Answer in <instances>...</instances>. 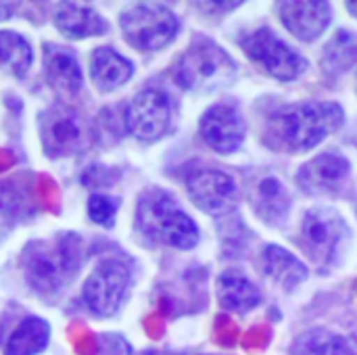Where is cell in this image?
Returning <instances> with one entry per match:
<instances>
[{"label": "cell", "mask_w": 357, "mask_h": 355, "mask_svg": "<svg viewBox=\"0 0 357 355\" xmlns=\"http://www.w3.org/2000/svg\"><path fill=\"white\" fill-rule=\"evenodd\" d=\"M345 121L341 105L303 100L276 109L264 130V142L278 153H305L326 140Z\"/></svg>", "instance_id": "1"}, {"label": "cell", "mask_w": 357, "mask_h": 355, "mask_svg": "<svg viewBox=\"0 0 357 355\" xmlns=\"http://www.w3.org/2000/svg\"><path fill=\"white\" fill-rule=\"evenodd\" d=\"M86 247L79 234L59 232L52 239L31 241L21 253L25 282L38 295L63 291L82 270Z\"/></svg>", "instance_id": "2"}, {"label": "cell", "mask_w": 357, "mask_h": 355, "mask_svg": "<svg viewBox=\"0 0 357 355\" xmlns=\"http://www.w3.org/2000/svg\"><path fill=\"white\" fill-rule=\"evenodd\" d=\"M136 226L146 239L180 251H188L199 245V228L195 220L169 192L159 188L146 190L140 197Z\"/></svg>", "instance_id": "3"}, {"label": "cell", "mask_w": 357, "mask_h": 355, "mask_svg": "<svg viewBox=\"0 0 357 355\" xmlns=\"http://www.w3.org/2000/svg\"><path fill=\"white\" fill-rule=\"evenodd\" d=\"M238 73L236 61L220 44L207 38L192 42L174 65V80L180 88L192 92L226 88Z\"/></svg>", "instance_id": "4"}, {"label": "cell", "mask_w": 357, "mask_h": 355, "mask_svg": "<svg viewBox=\"0 0 357 355\" xmlns=\"http://www.w3.org/2000/svg\"><path fill=\"white\" fill-rule=\"evenodd\" d=\"M347 241H349L347 224L335 209L314 207L305 211L297 243L305 253V257L320 272L331 270L339 262Z\"/></svg>", "instance_id": "5"}, {"label": "cell", "mask_w": 357, "mask_h": 355, "mask_svg": "<svg viewBox=\"0 0 357 355\" xmlns=\"http://www.w3.org/2000/svg\"><path fill=\"white\" fill-rule=\"evenodd\" d=\"M119 27L128 44L142 52L167 46L180 31V21L163 4H134L119 17Z\"/></svg>", "instance_id": "6"}, {"label": "cell", "mask_w": 357, "mask_h": 355, "mask_svg": "<svg viewBox=\"0 0 357 355\" xmlns=\"http://www.w3.org/2000/svg\"><path fill=\"white\" fill-rule=\"evenodd\" d=\"M243 50L255 63H259L272 77L280 82H293L307 69V59L280 40L270 27H259L241 40Z\"/></svg>", "instance_id": "7"}, {"label": "cell", "mask_w": 357, "mask_h": 355, "mask_svg": "<svg viewBox=\"0 0 357 355\" xmlns=\"http://www.w3.org/2000/svg\"><path fill=\"white\" fill-rule=\"evenodd\" d=\"M130 282L132 272L126 262L115 257L102 259L84 282L82 299L94 316L109 318L121 308Z\"/></svg>", "instance_id": "8"}, {"label": "cell", "mask_w": 357, "mask_h": 355, "mask_svg": "<svg viewBox=\"0 0 357 355\" xmlns=\"http://www.w3.org/2000/svg\"><path fill=\"white\" fill-rule=\"evenodd\" d=\"M172 123V100L163 90L146 88L138 92L128 111H126V128L138 140H157L161 138Z\"/></svg>", "instance_id": "9"}, {"label": "cell", "mask_w": 357, "mask_h": 355, "mask_svg": "<svg viewBox=\"0 0 357 355\" xmlns=\"http://www.w3.org/2000/svg\"><path fill=\"white\" fill-rule=\"evenodd\" d=\"M40 138L50 159L73 155L86 142L84 121L73 109L56 105L40 115Z\"/></svg>", "instance_id": "10"}, {"label": "cell", "mask_w": 357, "mask_h": 355, "mask_svg": "<svg viewBox=\"0 0 357 355\" xmlns=\"http://www.w3.org/2000/svg\"><path fill=\"white\" fill-rule=\"evenodd\" d=\"M186 188L192 203L213 218L230 213L241 199L234 178L220 169H199L190 174Z\"/></svg>", "instance_id": "11"}, {"label": "cell", "mask_w": 357, "mask_h": 355, "mask_svg": "<svg viewBox=\"0 0 357 355\" xmlns=\"http://www.w3.org/2000/svg\"><path fill=\"white\" fill-rule=\"evenodd\" d=\"M247 199L255 216H259V220L266 222L268 226L280 228L287 224L293 199L276 174L270 172L251 174L247 178Z\"/></svg>", "instance_id": "12"}, {"label": "cell", "mask_w": 357, "mask_h": 355, "mask_svg": "<svg viewBox=\"0 0 357 355\" xmlns=\"http://www.w3.org/2000/svg\"><path fill=\"white\" fill-rule=\"evenodd\" d=\"M199 134L209 149L220 155H230L241 149L247 128L245 119L232 105L218 103L201 115Z\"/></svg>", "instance_id": "13"}, {"label": "cell", "mask_w": 357, "mask_h": 355, "mask_svg": "<svg viewBox=\"0 0 357 355\" xmlns=\"http://www.w3.org/2000/svg\"><path fill=\"white\" fill-rule=\"evenodd\" d=\"M351 174V163L337 153H322L301 165L297 172V184L310 195H333L341 190Z\"/></svg>", "instance_id": "14"}, {"label": "cell", "mask_w": 357, "mask_h": 355, "mask_svg": "<svg viewBox=\"0 0 357 355\" xmlns=\"http://www.w3.org/2000/svg\"><path fill=\"white\" fill-rule=\"evenodd\" d=\"M278 15L284 27L303 42L318 40L331 25L333 10L328 2H280Z\"/></svg>", "instance_id": "15"}, {"label": "cell", "mask_w": 357, "mask_h": 355, "mask_svg": "<svg viewBox=\"0 0 357 355\" xmlns=\"http://www.w3.org/2000/svg\"><path fill=\"white\" fill-rule=\"evenodd\" d=\"M44 75L48 86L67 98H73L79 94L84 86L82 67L75 59V54L69 48L46 44L44 46Z\"/></svg>", "instance_id": "16"}, {"label": "cell", "mask_w": 357, "mask_h": 355, "mask_svg": "<svg viewBox=\"0 0 357 355\" xmlns=\"http://www.w3.org/2000/svg\"><path fill=\"white\" fill-rule=\"evenodd\" d=\"M134 75V65L123 54L111 46H100L92 50L90 56V77L100 92H113L130 82Z\"/></svg>", "instance_id": "17"}, {"label": "cell", "mask_w": 357, "mask_h": 355, "mask_svg": "<svg viewBox=\"0 0 357 355\" xmlns=\"http://www.w3.org/2000/svg\"><path fill=\"white\" fill-rule=\"evenodd\" d=\"M261 268H264L266 276L284 291L297 289L310 276L307 266L297 255H293L291 251H287L280 245H266L264 247Z\"/></svg>", "instance_id": "18"}, {"label": "cell", "mask_w": 357, "mask_h": 355, "mask_svg": "<svg viewBox=\"0 0 357 355\" xmlns=\"http://www.w3.org/2000/svg\"><path fill=\"white\" fill-rule=\"evenodd\" d=\"M218 299L226 312L247 314L261 303V293L243 272L226 270L218 278Z\"/></svg>", "instance_id": "19"}, {"label": "cell", "mask_w": 357, "mask_h": 355, "mask_svg": "<svg viewBox=\"0 0 357 355\" xmlns=\"http://www.w3.org/2000/svg\"><path fill=\"white\" fill-rule=\"evenodd\" d=\"M54 25L63 36L71 40L102 36L109 31V23L102 15H98L90 6H77V4L61 6V10L54 15Z\"/></svg>", "instance_id": "20"}, {"label": "cell", "mask_w": 357, "mask_h": 355, "mask_svg": "<svg viewBox=\"0 0 357 355\" xmlns=\"http://www.w3.org/2000/svg\"><path fill=\"white\" fill-rule=\"evenodd\" d=\"M50 324L42 318L29 316L13 331L4 345V355H38L48 347Z\"/></svg>", "instance_id": "21"}, {"label": "cell", "mask_w": 357, "mask_h": 355, "mask_svg": "<svg viewBox=\"0 0 357 355\" xmlns=\"http://www.w3.org/2000/svg\"><path fill=\"white\" fill-rule=\"evenodd\" d=\"M291 355H357V352L345 337L328 328H312L293 341Z\"/></svg>", "instance_id": "22"}, {"label": "cell", "mask_w": 357, "mask_h": 355, "mask_svg": "<svg viewBox=\"0 0 357 355\" xmlns=\"http://www.w3.org/2000/svg\"><path fill=\"white\" fill-rule=\"evenodd\" d=\"M31 61L33 50L29 42L17 31L0 29V71L19 80L27 73Z\"/></svg>", "instance_id": "23"}, {"label": "cell", "mask_w": 357, "mask_h": 355, "mask_svg": "<svg viewBox=\"0 0 357 355\" xmlns=\"http://www.w3.org/2000/svg\"><path fill=\"white\" fill-rule=\"evenodd\" d=\"M357 59V38L351 31H339L324 48L322 67L328 73H341L349 69Z\"/></svg>", "instance_id": "24"}, {"label": "cell", "mask_w": 357, "mask_h": 355, "mask_svg": "<svg viewBox=\"0 0 357 355\" xmlns=\"http://www.w3.org/2000/svg\"><path fill=\"white\" fill-rule=\"evenodd\" d=\"M25 197L13 182H0V243L25 218Z\"/></svg>", "instance_id": "25"}, {"label": "cell", "mask_w": 357, "mask_h": 355, "mask_svg": "<svg viewBox=\"0 0 357 355\" xmlns=\"http://www.w3.org/2000/svg\"><path fill=\"white\" fill-rule=\"evenodd\" d=\"M117 207H119L117 199L96 192L88 199V218L102 228H113L117 218Z\"/></svg>", "instance_id": "26"}, {"label": "cell", "mask_w": 357, "mask_h": 355, "mask_svg": "<svg viewBox=\"0 0 357 355\" xmlns=\"http://www.w3.org/2000/svg\"><path fill=\"white\" fill-rule=\"evenodd\" d=\"M100 355H130V345L119 335H102Z\"/></svg>", "instance_id": "27"}, {"label": "cell", "mask_w": 357, "mask_h": 355, "mask_svg": "<svg viewBox=\"0 0 357 355\" xmlns=\"http://www.w3.org/2000/svg\"><path fill=\"white\" fill-rule=\"evenodd\" d=\"M17 4L15 2H0V21H6L15 15Z\"/></svg>", "instance_id": "28"}, {"label": "cell", "mask_w": 357, "mask_h": 355, "mask_svg": "<svg viewBox=\"0 0 357 355\" xmlns=\"http://www.w3.org/2000/svg\"><path fill=\"white\" fill-rule=\"evenodd\" d=\"M347 8H351V15L357 17V2H347Z\"/></svg>", "instance_id": "29"}]
</instances>
